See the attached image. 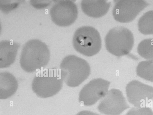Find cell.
Listing matches in <instances>:
<instances>
[{
	"label": "cell",
	"mask_w": 153,
	"mask_h": 115,
	"mask_svg": "<svg viewBox=\"0 0 153 115\" xmlns=\"http://www.w3.org/2000/svg\"><path fill=\"white\" fill-rule=\"evenodd\" d=\"M126 115H153V112L149 107H137L130 109Z\"/></svg>",
	"instance_id": "obj_17"
},
{
	"label": "cell",
	"mask_w": 153,
	"mask_h": 115,
	"mask_svg": "<svg viewBox=\"0 0 153 115\" xmlns=\"http://www.w3.org/2000/svg\"><path fill=\"white\" fill-rule=\"evenodd\" d=\"M59 69L63 81L71 87L79 86L87 78L91 72L88 63L74 55H68L64 58Z\"/></svg>",
	"instance_id": "obj_2"
},
{
	"label": "cell",
	"mask_w": 153,
	"mask_h": 115,
	"mask_svg": "<svg viewBox=\"0 0 153 115\" xmlns=\"http://www.w3.org/2000/svg\"><path fill=\"white\" fill-rule=\"evenodd\" d=\"M129 107L122 92L112 89L108 91L100 101L97 109L106 115H119Z\"/></svg>",
	"instance_id": "obj_9"
},
{
	"label": "cell",
	"mask_w": 153,
	"mask_h": 115,
	"mask_svg": "<svg viewBox=\"0 0 153 115\" xmlns=\"http://www.w3.org/2000/svg\"><path fill=\"white\" fill-rule=\"evenodd\" d=\"M139 31L144 34H153V10L145 13L138 22Z\"/></svg>",
	"instance_id": "obj_14"
},
{
	"label": "cell",
	"mask_w": 153,
	"mask_h": 115,
	"mask_svg": "<svg viewBox=\"0 0 153 115\" xmlns=\"http://www.w3.org/2000/svg\"><path fill=\"white\" fill-rule=\"evenodd\" d=\"M19 44L7 40L0 42V68L8 67L14 62L17 55Z\"/></svg>",
	"instance_id": "obj_12"
},
{
	"label": "cell",
	"mask_w": 153,
	"mask_h": 115,
	"mask_svg": "<svg viewBox=\"0 0 153 115\" xmlns=\"http://www.w3.org/2000/svg\"><path fill=\"white\" fill-rule=\"evenodd\" d=\"M136 73L140 77L153 82V60L140 62L137 66Z\"/></svg>",
	"instance_id": "obj_15"
},
{
	"label": "cell",
	"mask_w": 153,
	"mask_h": 115,
	"mask_svg": "<svg viewBox=\"0 0 153 115\" xmlns=\"http://www.w3.org/2000/svg\"><path fill=\"white\" fill-rule=\"evenodd\" d=\"M108 51L112 54L120 57L128 54L134 45L133 35L128 29L118 26L111 29L105 38Z\"/></svg>",
	"instance_id": "obj_5"
},
{
	"label": "cell",
	"mask_w": 153,
	"mask_h": 115,
	"mask_svg": "<svg viewBox=\"0 0 153 115\" xmlns=\"http://www.w3.org/2000/svg\"><path fill=\"white\" fill-rule=\"evenodd\" d=\"M50 58V52L44 43L38 39L27 41L23 46L20 57L22 69L32 72L46 66Z\"/></svg>",
	"instance_id": "obj_1"
},
{
	"label": "cell",
	"mask_w": 153,
	"mask_h": 115,
	"mask_svg": "<svg viewBox=\"0 0 153 115\" xmlns=\"http://www.w3.org/2000/svg\"><path fill=\"white\" fill-rule=\"evenodd\" d=\"M126 92L128 102L135 107L145 106L153 99V87L137 80L127 84Z\"/></svg>",
	"instance_id": "obj_10"
},
{
	"label": "cell",
	"mask_w": 153,
	"mask_h": 115,
	"mask_svg": "<svg viewBox=\"0 0 153 115\" xmlns=\"http://www.w3.org/2000/svg\"><path fill=\"white\" fill-rule=\"evenodd\" d=\"M76 115H100L88 111H81Z\"/></svg>",
	"instance_id": "obj_20"
},
{
	"label": "cell",
	"mask_w": 153,
	"mask_h": 115,
	"mask_svg": "<svg viewBox=\"0 0 153 115\" xmlns=\"http://www.w3.org/2000/svg\"><path fill=\"white\" fill-rule=\"evenodd\" d=\"M73 43L77 52L89 57L97 54L101 47V40L99 32L90 26H84L77 29L74 33Z\"/></svg>",
	"instance_id": "obj_4"
},
{
	"label": "cell",
	"mask_w": 153,
	"mask_h": 115,
	"mask_svg": "<svg viewBox=\"0 0 153 115\" xmlns=\"http://www.w3.org/2000/svg\"><path fill=\"white\" fill-rule=\"evenodd\" d=\"M137 51L142 58L153 60V38L145 39L141 41L138 45Z\"/></svg>",
	"instance_id": "obj_16"
},
{
	"label": "cell",
	"mask_w": 153,
	"mask_h": 115,
	"mask_svg": "<svg viewBox=\"0 0 153 115\" xmlns=\"http://www.w3.org/2000/svg\"><path fill=\"white\" fill-rule=\"evenodd\" d=\"M50 14L52 21L56 25L65 27L74 22L77 17L78 10L73 1L60 0L52 6Z\"/></svg>",
	"instance_id": "obj_6"
},
{
	"label": "cell",
	"mask_w": 153,
	"mask_h": 115,
	"mask_svg": "<svg viewBox=\"0 0 153 115\" xmlns=\"http://www.w3.org/2000/svg\"><path fill=\"white\" fill-rule=\"evenodd\" d=\"M110 82L101 78L94 79L85 85L79 94V101L84 105L91 106L103 98L108 92Z\"/></svg>",
	"instance_id": "obj_8"
},
{
	"label": "cell",
	"mask_w": 153,
	"mask_h": 115,
	"mask_svg": "<svg viewBox=\"0 0 153 115\" xmlns=\"http://www.w3.org/2000/svg\"><path fill=\"white\" fill-rule=\"evenodd\" d=\"M110 2L104 0H84L81 6L83 12L88 16L94 18L101 17L108 11Z\"/></svg>",
	"instance_id": "obj_11"
},
{
	"label": "cell",
	"mask_w": 153,
	"mask_h": 115,
	"mask_svg": "<svg viewBox=\"0 0 153 115\" xmlns=\"http://www.w3.org/2000/svg\"><path fill=\"white\" fill-rule=\"evenodd\" d=\"M63 81L60 69H45L36 75L32 82V89L39 97H49L60 91Z\"/></svg>",
	"instance_id": "obj_3"
},
{
	"label": "cell",
	"mask_w": 153,
	"mask_h": 115,
	"mask_svg": "<svg viewBox=\"0 0 153 115\" xmlns=\"http://www.w3.org/2000/svg\"><path fill=\"white\" fill-rule=\"evenodd\" d=\"M143 0H121L115 4L112 11L114 18L122 23L133 21L148 5Z\"/></svg>",
	"instance_id": "obj_7"
},
{
	"label": "cell",
	"mask_w": 153,
	"mask_h": 115,
	"mask_svg": "<svg viewBox=\"0 0 153 115\" xmlns=\"http://www.w3.org/2000/svg\"><path fill=\"white\" fill-rule=\"evenodd\" d=\"M18 87V81L11 73L3 72L0 73V98L5 99L13 95Z\"/></svg>",
	"instance_id": "obj_13"
},
{
	"label": "cell",
	"mask_w": 153,
	"mask_h": 115,
	"mask_svg": "<svg viewBox=\"0 0 153 115\" xmlns=\"http://www.w3.org/2000/svg\"><path fill=\"white\" fill-rule=\"evenodd\" d=\"M51 0H30V3L34 8L42 9L47 7L51 3Z\"/></svg>",
	"instance_id": "obj_19"
},
{
	"label": "cell",
	"mask_w": 153,
	"mask_h": 115,
	"mask_svg": "<svg viewBox=\"0 0 153 115\" xmlns=\"http://www.w3.org/2000/svg\"><path fill=\"white\" fill-rule=\"evenodd\" d=\"M18 3L16 2H12L11 1H8H8H3L2 3H1V9L3 11L7 12L16 7Z\"/></svg>",
	"instance_id": "obj_18"
}]
</instances>
